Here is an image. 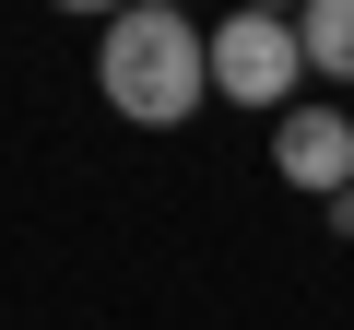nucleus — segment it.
Segmentation results:
<instances>
[{"mask_svg": "<svg viewBox=\"0 0 354 330\" xmlns=\"http://www.w3.org/2000/svg\"><path fill=\"white\" fill-rule=\"evenodd\" d=\"M295 36H307V71L354 83V0H307V12H295Z\"/></svg>", "mask_w": 354, "mask_h": 330, "instance_id": "obj_4", "label": "nucleus"}, {"mask_svg": "<svg viewBox=\"0 0 354 330\" xmlns=\"http://www.w3.org/2000/svg\"><path fill=\"white\" fill-rule=\"evenodd\" d=\"M272 177L342 201V189H354V118H342V106H283V118H272Z\"/></svg>", "mask_w": 354, "mask_h": 330, "instance_id": "obj_3", "label": "nucleus"}, {"mask_svg": "<svg viewBox=\"0 0 354 330\" xmlns=\"http://www.w3.org/2000/svg\"><path fill=\"white\" fill-rule=\"evenodd\" d=\"M236 12H283V24H295V12H307V0H236Z\"/></svg>", "mask_w": 354, "mask_h": 330, "instance_id": "obj_6", "label": "nucleus"}, {"mask_svg": "<svg viewBox=\"0 0 354 330\" xmlns=\"http://www.w3.org/2000/svg\"><path fill=\"white\" fill-rule=\"evenodd\" d=\"M295 83H307V36H295L283 12H225V24H213V95H225V106L283 118Z\"/></svg>", "mask_w": 354, "mask_h": 330, "instance_id": "obj_2", "label": "nucleus"}, {"mask_svg": "<svg viewBox=\"0 0 354 330\" xmlns=\"http://www.w3.org/2000/svg\"><path fill=\"white\" fill-rule=\"evenodd\" d=\"M59 12H95V24H118V12H130V0H59Z\"/></svg>", "mask_w": 354, "mask_h": 330, "instance_id": "obj_5", "label": "nucleus"}, {"mask_svg": "<svg viewBox=\"0 0 354 330\" xmlns=\"http://www.w3.org/2000/svg\"><path fill=\"white\" fill-rule=\"evenodd\" d=\"M95 71H106V106L130 130H177L189 106H213V36L177 0H130L106 24V48H95Z\"/></svg>", "mask_w": 354, "mask_h": 330, "instance_id": "obj_1", "label": "nucleus"}]
</instances>
